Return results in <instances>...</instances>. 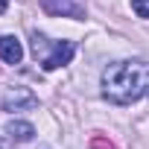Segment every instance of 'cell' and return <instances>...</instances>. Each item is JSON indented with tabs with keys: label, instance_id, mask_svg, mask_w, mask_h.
I'll return each mask as SVG.
<instances>
[{
	"label": "cell",
	"instance_id": "obj_5",
	"mask_svg": "<svg viewBox=\"0 0 149 149\" xmlns=\"http://www.w3.org/2000/svg\"><path fill=\"white\" fill-rule=\"evenodd\" d=\"M0 58L6 64H21L24 58V44L15 38V35H3L0 38Z\"/></svg>",
	"mask_w": 149,
	"mask_h": 149
},
{
	"label": "cell",
	"instance_id": "obj_3",
	"mask_svg": "<svg viewBox=\"0 0 149 149\" xmlns=\"http://www.w3.org/2000/svg\"><path fill=\"white\" fill-rule=\"evenodd\" d=\"M0 105H3L6 111H29L38 105V97L24 88V85H15V88H6V94L0 97Z\"/></svg>",
	"mask_w": 149,
	"mask_h": 149
},
{
	"label": "cell",
	"instance_id": "obj_8",
	"mask_svg": "<svg viewBox=\"0 0 149 149\" xmlns=\"http://www.w3.org/2000/svg\"><path fill=\"white\" fill-rule=\"evenodd\" d=\"M91 149H117V146H114L111 140H105V137H100V134H97V137L91 140Z\"/></svg>",
	"mask_w": 149,
	"mask_h": 149
},
{
	"label": "cell",
	"instance_id": "obj_6",
	"mask_svg": "<svg viewBox=\"0 0 149 149\" xmlns=\"http://www.w3.org/2000/svg\"><path fill=\"white\" fill-rule=\"evenodd\" d=\"M6 134H9L12 140H18V143H26V140H32L35 129H32V123H26V120H12V123H6Z\"/></svg>",
	"mask_w": 149,
	"mask_h": 149
},
{
	"label": "cell",
	"instance_id": "obj_9",
	"mask_svg": "<svg viewBox=\"0 0 149 149\" xmlns=\"http://www.w3.org/2000/svg\"><path fill=\"white\" fill-rule=\"evenodd\" d=\"M6 6H9V0H0V15L6 12Z\"/></svg>",
	"mask_w": 149,
	"mask_h": 149
},
{
	"label": "cell",
	"instance_id": "obj_1",
	"mask_svg": "<svg viewBox=\"0 0 149 149\" xmlns=\"http://www.w3.org/2000/svg\"><path fill=\"white\" fill-rule=\"evenodd\" d=\"M143 94H149V61L126 58L102 70V97L108 102L129 105L137 102Z\"/></svg>",
	"mask_w": 149,
	"mask_h": 149
},
{
	"label": "cell",
	"instance_id": "obj_2",
	"mask_svg": "<svg viewBox=\"0 0 149 149\" xmlns=\"http://www.w3.org/2000/svg\"><path fill=\"white\" fill-rule=\"evenodd\" d=\"M32 53H35V58L41 56V67L44 70H56V67H64L73 58L76 44H73V41H56V44H50V38L32 32Z\"/></svg>",
	"mask_w": 149,
	"mask_h": 149
},
{
	"label": "cell",
	"instance_id": "obj_7",
	"mask_svg": "<svg viewBox=\"0 0 149 149\" xmlns=\"http://www.w3.org/2000/svg\"><path fill=\"white\" fill-rule=\"evenodd\" d=\"M132 12L137 18H149V0H132Z\"/></svg>",
	"mask_w": 149,
	"mask_h": 149
},
{
	"label": "cell",
	"instance_id": "obj_4",
	"mask_svg": "<svg viewBox=\"0 0 149 149\" xmlns=\"http://www.w3.org/2000/svg\"><path fill=\"white\" fill-rule=\"evenodd\" d=\"M41 9L47 15H56V18H76V21L85 18L82 0H41Z\"/></svg>",
	"mask_w": 149,
	"mask_h": 149
},
{
	"label": "cell",
	"instance_id": "obj_10",
	"mask_svg": "<svg viewBox=\"0 0 149 149\" xmlns=\"http://www.w3.org/2000/svg\"><path fill=\"white\" fill-rule=\"evenodd\" d=\"M0 149H3V146H0Z\"/></svg>",
	"mask_w": 149,
	"mask_h": 149
}]
</instances>
